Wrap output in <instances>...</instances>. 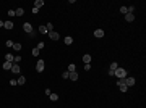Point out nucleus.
<instances>
[{"label":"nucleus","mask_w":146,"mask_h":108,"mask_svg":"<svg viewBox=\"0 0 146 108\" xmlns=\"http://www.w3.org/2000/svg\"><path fill=\"white\" fill-rule=\"evenodd\" d=\"M114 76H117V79H125V78H127V69H123V68H117L115 73H114Z\"/></svg>","instance_id":"1"},{"label":"nucleus","mask_w":146,"mask_h":108,"mask_svg":"<svg viewBox=\"0 0 146 108\" xmlns=\"http://www.w3.org/2000/svg\"><path fill=\"white\" fill-rule=\"evenodd\" d=\"M44 68H46V61H44V60H39V61L36 63V71L37 73H42V71H44Z\"/></svg>","instance_id":"2"},{"label":"nucleus","mask_w":146,"mask_h":108,"mask_svg":"<svg viewBox=\"0 0 146 108\" xmlns=\"http://www.w3.org/2000/svg\"><path fill=\"white\" fill-rule=\"evenodd\" d=\"M123 82L127 84V87H131V86H135V84H136V79H135L133 76H130V78H125Z\"/></svg>","instance_id":"3"},{"label":"nucleus","mask_w":146,"mask_h":108,"mask_svg":"<svg viewBox=\"0 0 146 108\" xmlns=\"http://www.w3.org/2000/svg\"><path fill=\"white\" fill-rule=\"evenodd\" d=\"M117 86H119L120 92H127V90H128V87H127V84L123 82V79H119V82H117Z\"/></svg>","instance_id":"4"},{"label":"nucleus","mask_w":146,"mask_h":108,"mask_svg":"<svg viewBox=\"0 0 146 108\" xmlns=\"http://www.w3.org/2000/svg\"><path fill=\"white\" fill-rule=\"evenodd\" d=\"M23 31H26L28 34H31V32H33V24H31V23H24V24H23Z\"/></svg>","instance_id":"5"},{"label":"nucleus","mask_w":146,"mask_h":108,"mask_svg":"<svg viewBox=\"0 0 146 108\" xmlns=\"http://www.w3.org/2000/svg\"><path fill=\"white\" fill-rule=\"evenodd\" d=\"M49 37H50V40H58V39H60V36H58L57 31H50V32H49Z\"/></svg>","instance_id":"6"},{"label":"nucleus","mask_w":146,"mask_h":108,"mask_svg":"<svg viewBox=\"0 0 146 108\" xmlns=\"http://www.w3.org/2000/svg\"><path fill=\"white\" fill-rule=\"evenodd\" d=\"M10 71H13V74H19V73H21V68H19L18 63H13V66H11Z\"/></svg>","instance_id":"7"},{"label":"nucleus","mask_w":146,"mask_h":108,"mask_svg":"<svg viewBox=\"0 0 146 108\" xmlns=\"http://www.w3.org/2000/svg\"><path fill=\"white\" fill-rule=\"evenodd\" d=\"M94 37L102 39V37H104V31H102V29H96V31H94Z\"/></svg>","instance_id":"8"},{"label":"nucleus","mask_w":146,"mask_h":108,"mask_svg":"<svg viewBox=\"0 0 146 108\" xmlns=\"http://www.w3.org/2000/svg\"><path fill=\"white\" fill-rule=\"evenodd\" d=\"M83 61H84V65H89V63H91V55H89V53L83 55Z\"/></svg>","instance_id":"9"},{"label":"nucleus","mask_w":146,"mask_h":108,"mask_svg":"<svg viewBox=\"0 0 146 108\" xmlns=\"http://www.w3.org/2000/svg\"><path fill=\"white\" fill-rule=\"evenodd\" d=\"M125 21H128V23L135 21V15H131V13H127V15H125Z\"/></svg>","instance_id":"10"},{"label":"nucleus","mask_w":146,"mask_h":108,"mask_svg":"<svg viewBox=\"0 0 146 108\" xmlns=\"http://www.w3.org/2000/svg\"><path fill=\"white\" fill-rule=\"evenodd\" d=\"M42 5H44V0H36V2H34V8H41V7H42Z\"/></svg>","instance_id":"11"},{"label":"nucleus","mask_w":146,"mask_h":108,"mask_svg":"<svg viewBox=\"0 0 146 108\" xmlns=\"http://www.w3.org/2000/svg\"><path fill=\"white\" fill-rule=\"evenodd\" d=\"M68 79H72V81H78V73H76V71L70 73V78H68Z\"/></svg>","instance_id":"12"},{"label":"nucleus","mask_w":146,"mask_h":108,"mask_svg":"<svg viewBox=\"0 0 146 108\" xmlns=\"http://www.w3.org/2000/svg\"><path fill=\"white\" fill-rule=\"evenodd\" d=\"M13 60H15V56L11 53H7L5 55V61H10V63H13Z\"/></svg>","instance_id":"13"},{"label":"nucleus","mask_w":146,"mask_h":108,"mask_svg":"<svg viewBox=\"0 0 146 108\" xmlns=\"http://www.w3.org/2000/svg\"><path fill=\"white\" fill-rule=\"evenodd\" d=\"M3 27H5V29H13V23H11V21H5V23H3Z\"/></svg>","instance_id":"14"},{"label":"nucleus","mask_w":146,"mask_h":108,"mask_svg":"<svg viewBox=\"0 0 146 108\" xmlns=\"http://www.w3.org/2000/svg\"><path fill=\"white\" fill-rule=\"evenodd\" d=\"M11 66H13V63H10V61H5V63H3V69L10 71V69H11Z\"/></svg>","instance_id":"15"},{"label":"nucleus","mask_w":146,"mask_h":108,"mask_svg":"<svg viewBox=\"0 0 146 108\" xmlns=\"http://www.w3.org/2000/svg\"><path fill=\"white\" fill-rule=\"evenodd\" d=\"M15 15H16V16H23V15H24V10L23 8H16L15 10Z\"/></svg>","instance_id":"16"},{"label":"nucleus","mask_w":146,"mask_h":108,"mask_svg":"<svg viewBox=\"0 0 146 108\" xmlns=\"http://www.w3.org/2000/svg\"><path fill=\"white\" fill-rule=\"evenodd\" d=\"M16 82H18V86H23V84L26 82V78H24V76H19V78H18V81H16Z\"/></svg>","instance_id":"17"},{"label":"nucleus","mask_w":146,"mask_h":108,"mask_svg":"<svg viewBox=\"0 0 146 108\" xmlns=\"http://www.w3.org/2000/svg\"><path fill=\"white\" fill-rule=\"evenodd\" d=\"M73 44V37H65V45H72Z\"/></svg>","instance_id":"18"},{"label":"nucleus","mask_w":146,"mask_h":108,"mask_svg":"<svg viewBox=\"0 0 146 108\" xmlns=\"http://www.w3.org/2000/svg\"><path fill=\"white\" fill-rule=\"evenodd\" d=\"M49 99L52 100V102H57V100H58V95H57V94H52V92H50V95H49Z\"/></svg>","instance_id":"19"},{"label":"nucleus","mask_w":146,"mask_h":108,"mask_svg":"<svg viewBox=\"0 0 146 108\" xmlns=\"http://www.w3.org/2000/svg\"><path fill=\"white\" fill-rule=\"evenodd\" d=\"M67 71H68V73H73V71H76V66H75L73 63H70V65H68V69H67Z\"/></svg>","instance_id":"20"},{"label":"nucleus","mask_w":146,"mask_h":108,"mask_svg":"<svg viewBox=\"0 0 146 108\" xmlns=\"http://www.w3.org/2000/svg\"><path fill=\"white\" fill-rule=\"evenodd\" d=\"M39 32H41V34H49V31H47L46 26H41V27H39Z\"/></svg>","instance_id":"21"},{"label":"nucleus","mask_w":146,"mask_h":108,"mask_svg":"<svg viewBox=\"0 0 146 108\" xmlns=\"http://www.w3.org/2000/svg\"><path fill=\"white\" fill-rule=\"evenodd\" d=\"M13 50L19 52V50H21V44H16V42H15V44H13Z\"/></svg>","instance_id":"22"},{"label":"nucleus","mask_w":146,"mask_h":108,"mask_svg":"<svg viewBox=\"0 0 146 108\" xmlns=\"http://www.w3.org/2000/svg\"><path fill=\"white\" fill-rule=\"evenodd\" d=\"M46 27H47V31H49V32H50V31H54V24H52V23H47Z\"/></svg>","instance_id":"23"},{"label":"nucleus","mask_w":146,"mask_h":108,"mask_svg":"<svg viewBox=\"0 0 146 108\" xmlns=\"http://www.w3.org/2000/svg\"><path fill=\"white\" fill-rule=\"evenodd\" d=\"M117 68H119V66H117V63H115V61H112V63H110V69H112V71H115Z\"/></svg>","instance_id":"24"},{"label":"nucleus","mask_w":146,"mask_h":108,"mask_svg":"<svg viewBox=\"0 0 146 108\" xmlns=\"http://www.w3.org/2000/svg\"><path fill=\"white\" fill-rule=\"evenodd\" d=\"M120 13H122V15H127V13H128L127 7H120Z\"/></svg>","instance_id":"25"},{"label":"nucleus","mask_w":146,"mask_h":108,"mask_svg":"<svg viewBox=\"0 0 146 108\" xmlns=\"http://www.w3.org/2000/svg\"><path fill=\"white\" fill-rule=\"evenodd\" d=\"M62 78H63V79H68V78H70V73H68V71H63V73H62Z\"/></svg>","instance_id":"26"},{"label":"nucleus","mask_w":146,"mask_h":108,"mask_svg":"<svg viewBox=\"0 0 146 108\" xmlns=\"http://www.w3.org/2000/svg\"><path fill=\"white\" fill-rule=\"evenodd\" d=\"M127 10H128V13H131V15H133V11H135V7H133V5H130V7H127Z\"/></svg>","instance_id":"27"},{"label":"nucleus","mask_w":146,"mask_h":108,"mask_svg":"<svg viewBox=\"0 0 146 108\" xmlns=\"http://www.w3.org/2000/svg\"><path fill=\"white\" fill-rule=\"evenodd\" d=\"M13 44H15V42H13V40H7V42H5V45H7V47H10V48H11V47H13Z\"/></svg>","instance_id":"28"},{"label":"nucleus","mask_w":146,"mask_h":108,"mask_svg":"<svg viewBox=\"0 0 146 108\" xmlns=\"http://www.w3.org/2000/svg\"><path fill=\"white\" fill-rule=\"evenodd\" d=\"M31 53H33V56H37V55H39V48H33Z\"/></svg>","instance_id":"29"},{"label":"nucleus","mask_w":146,"mask_h":108,"mask_svg":"<svg viewBox=\"0 0 146 108\" xmlns=\"http://www.w3.org/2000/svg\"><path fill=\"white\" fill-rule=\"evenodd\" d=\"M10 86H11V87H15V86H18V82L15 81V79H11V81H10Z\"/></svg>","instance_id":"30"},{"label":"nucleus","mask_w":146,"mask_h":108,"mask_svg":"<svg viewBox=\"0 0 146 108\" xmlns=\"http://www.w3.org/2000/svg\"><path fill=\"white\" fill-rule=\"evenodd\" d=\"M8 16H11V18H13V16H16V15H15V10H10V11H8Z\"/></svg>","instance_id":"31"},{"label":"nucleus","mask_w":146,"mask_h":108,"mask_svg":"<svg viewBox=\"0 0 146 108\" xmlns=\"http://www.w3.org/2000/svg\"><path fill=\"white\" fill-rule=\"evenodd\" d=\"M21 61V56H15V60H13V63H19Z\"/></svg>","instance_id":"32"},{"label":"nucleus","mask_w":146,"mask_h":108,"mask_svg":"<svg viewBox=\"0 0 146 108\" xmlns=\"http://www.w3.org/2000/svg\"><path fill=\"white\" fill-rule=\"evenodd\" d=\"M36 48H39V50H41V48H44V42H39V44H37V47Z\"/></svg>","instance_id":"33"},{"label":"nucleus","mask_w":146,"mask_h":108,"mask_svg":"<svg viewBox=\"0 0 146 108\" xmlns=\"http://www.w3.org/2000/svg\"><path fill=\"white\" fill-rule=\"evenodd\" d=\"M3 23H5V21H2V19H0V27H3Z\"/></svg>","instance_id":"34"}]
</instances>
